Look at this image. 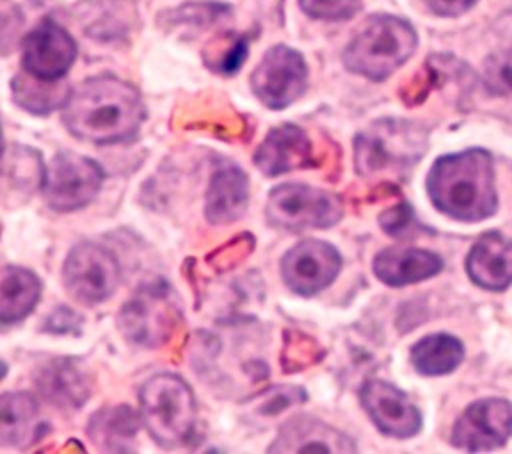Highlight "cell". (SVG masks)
Listing matches in <instances>:
<instances>
[{
  "mask_svg": "<svg viewBox=\"0 0 512 454\" xmlns=\"http://www.w3.org/2000/svg\"><path fill=\"white\" fill-rule=\"evenodd\" d=\"M298 2H300V8L310 18H318V20H348L362 6V0H298Z\"/></svg>",
  "mask_w": 512,
  "mask_h": 454,
  "instance_id": "cell-31",
  "label": "cell"
},
{
  "mask_svg": "<svg viewBox=\"0 0 512 454\" xmlns=\"http://www.w3.org/2000/svg\"><path fill=\"white\" fill-rule=\"evenodd\" d=\"M42 294L40 278L22 266H6L0 284V320L4 326L24 320Z\"/></svg>",
  "mask_w": 512,
  "mask_h": 454,
  "instance_id": "cell-23",
  "label": "cell"
},
{
  "mask_svg": "<svg viewBox=\"0 0 512 454\" xmlns=\"http://www.w3.org/2000/svg\"><path fill=\"white\" fill-rule=\"evenodd\" d=\"M358 398L380 434L406 440L420 432L422 414L418 406L392 382L370 378L360 386Z\"/></svg>",
  "mask_w": 512,
  "mask_h": 454,
  "instance_id": "cell-12",
  "label": "cell"
},
{
  "mask_svg": "<svg viewBox=\"0 0 512 454\" xmlns=\"http://www.w3.org/2000/svg\"><path fill=\"white\" fill-rule=\"evenodd\" d=\"M80 316L68 308V306H58L54 308L46 320H44V328L50 332V334H80Z\"/></svg>",
  "mask_w": 512,
  "mask_h": 454,
  "instance_id": "cell-33",
  "label": "cell"
},
{
  "mask_svg": "<svg viewBox=\"0 0 512 454\" xmlns=\"http://www.w3.org/2000/svg\"><path fill=\"white\" fill-rule=\"evenodd\" d=\"M478 0H426V6L438 16H460Z\"/></svg>",
  "mask_w": 512,
  "mask_h": 454,
  "instance_id": "cell-34",
  "label": "cell"
},
{
  "mask_svg": "<svg viewBox=\"0 0 512 454\" xmlns=\"http://www.w3.org/2000/svg\"><path fill=\"white\" fill-rule=\"evenodd\" d=\"M464 360V344L446 332L420 338L410 348V362L422 376H444L454 372Z\"/></svg>",
  "mask_w": 512,
  "mask_h": 454,
  "instance_id": "cell-24",
  "label": "cell"
},
{
  "mask_svg": "<svg viewBox=\"0 0 512 454\" xmlns=\"http://www.w3.org/2000/svg\"><path fill=\"white\" fill-rule=\"evenodd\" d=\"M444 268L442 258L436 252L424 248H400L390 246L380 250L372 260L374 276L392 288L416 284L440 274Z\"/></svg>",
  "mask_w": 512,
  "mask_h": 454,
  "instance_id": "cell-21",
  "label": "cell"
},
{
  "mask_svg": "<svg viewBox=\"0 0 512 454\" xmlns=\"http://www.w3.org/2000/svg\"><path fill=\"white\" fill-rule=\"evenodd\" d=\"M322 358H324V348L310 334L300 330L282 332L280 366L284 374L302 372L310 366H316Z\"/></svg>",
  "mask_w": 512,
  "mask_h": 454,
  "instance_id": "cell-27",
  "label": "cell"
},
{
  "mask_svg": "<svg viewBox=\"0 0 512 454\" xmlns=\"http://www.w3.org/2000/svg\"><path fill=\"white\" fill-rule=\"evenodd\" d=\"M50 430L38 400L28 392H4L0 398V440L6 448L26 450Z\"/></svg>",
  "mask_w": 512,
  "mask_h": 454,
  "instance_id": "cell-20",
  "label": "cell"
},
{
  "mask_svg": "<svg viewBox=\"0 0 512 454\" xmlns=\"http://www.w3.org/2000/svg\"><path fill=\"white\" fill-rule=\"evenodd\" d=\"M254 248H256L254 236L250 232H242V234H236L234 238H230L220 248L212 250L206 256V264H210V268L216 272H226V270H232L238 264H242L254 252Z\"/></svg>",
  "mask_w": 512,
  "mask_h": 454,
  "instance_id": "cell-29",
  "label": "cell"
},
{
  "mask_svg": "<svg viewBox=\"0 0 512 454\" xmlns=\"http://www.w3.org/2000/svg\"><path fill=\"white\" fill-rule=\"evenodd\" d=\"M116 324L126 342L148 350L160 348L182 324L178 294L164 280L146 282L122 304Z\"/></svg>",
  "mask_w": 512,
  "mask_h": 454,
  "instance_id": "cell-6",
  "label": "cell"
},
{
  "mask_svg": "<svg viewBox=\"0 0 512 454\" xmlns=\"http://www.w3.org/2000/svg\"><path fill=\"white\" fill-rule=\"evenodd\" d=\"M140 418L150 438L166 450L190 446L198 430V404L190 384L172 372L148 378L140 392Z\"/></svg>",
  "mask_w": 512,
  "mask_h": 454,
  "instance_id": "cell-4",
  "label": "cell"
},
{
  "mask_svg": "<svg viewBox=\"0 0 512 454\" xmlns=\"http://www.w3.org/2000/svg\"><path fill=\"white\" fill-rule=\"evenodd\" d=\"M250 202L248 174L234 162L220 160L208 180L204 216L212 226H228L240 220Z\"/></svg>",
  "mask_w": 512,
  "mask_h": 454,
  "instance_id": "cell-16",
  "label": "cell"
},
{
  "mask_svg": "<svg viewBox=\"0 0 512 454\" xmlns=\"http://www.w3.org/2000/svg\"><path fill=\"white\" fill-rule=\"evenodd\" d=\"M248 54V36L222 38L210 44L206 54V66L220 74H234Z\"/></svg>",
  "mask_w": 512,
  "mask_h": 454,
  "instance_id": "cell-28",
  "label": "cell"
},
{
  "mask_svg": "<svg viewBox=\"0 0 512 454\" xmlns=\"http://www.w3.org/2000/svg\"><path fill=\"white\" fill-rule=\"evenodd\" d=\"M470 280L484 290H504L512 284V238L490 230L484 232L466 256Z\"/></svg>",
  "mask_w": 512,
  "mask_h": 454,
  "instance_id": "cell-19",
  "label": "cell"
},
{
  "mask_svg": "<svg viewBox=\"0 0 512 454\" xmlns=\"http://www.w3.org/2000/svg\"><path fill=\"white\" fill-rule=\"evenodd\" d=\"M120 276L118 258L102 244L90 240L74 244L62 266L66 290L84 304L108 300L116 292Z\"/></svg>",
  "mask_w": 512,
  "mask_h": 454,
  "instance_id": "cell-9",
  "label": "cell"
},
{
  "mask_svg": "<svg viewBox=\"0 0 512 454\" xmlns=\"http://www.w3.org/2000/svg\"><path fill=\"white\" fill-rule=\"evenodd\" d=\"M14 102L32 114H48L68 100V88L62 80H42L28 72H20L12 80Z\"/></svg>",
  "mask_w": 512,
  "mask_h": 454,
  "instance_id": "cell-25",
  "label": "cell"
},
{
  "mask_svg": "<svg viewBox=\"0 0 512 454\" xmlns=\"http://www.w3.org/2000/svg\"><path fill=\"white\" fill-rule=\"evenodd\" d=\"M428 132L404 118H380L354 138V170L360 178L406 176L426 154Z\"/></svg>",
  "mask_w": 512,
  "mask_h": 454,
  "instance_id": "cell-3",
  "label": "cell"
},
{
  "mask_svg": "<svg viewBox=\"0 0 512 454\" xmlns=\"http://www.w3.org/2000/svg\"><path fill=\"white\" fill-rule=\"evenodd\" d=\"M142 418L126 404L106 406L90 416L86 434L104 452H134Z\"/></svg>",
  "mask_w": 512,
  "mask_h": 454,
  "instance_id": "cell-22",
  "label": "cell"
},
{
  "mask_svg": "<svg viewBox=\"0 0 512 454\" xmlns=\"http://www.w3.org/2000/svg\"><path fill=\"white\" fill-rule=\"evenodd\" d=\"M428 198L442 214L460 222H480L498 208L492 156L468 148L440 156L426 176Z\"/></svg>",
  "mask_w": 512,
  "mask_h": 454,
  "instance_id": "cell-2",
  "label": "cell"
},
{
  "mask_svg": "<svg viewBox=\"0 0 512 454\" xmlns=\"http://www.w3.org/2000/svg\"><path fill=\"white\" fill-rule=\"evenodd\" d=\"M254 164L264 176H280L300 168H312L314 154L308 134L296 124L272 128L254 152Z\"/></svg>",
  "mask_w": 512,
  "mask_h": 454,
  "instance_id": "cell-17",
  "label": "cell"
},
{
  "mask_svg": "<svg viewBox=\"0 0 512 454\" xmlns=\"http://www.w3.org/2000/svg\"><path fill=\"white\" fill-rule=\"evenodd\" d=\"M512 436V404L504 398L472 402L454 422L450 442L466 452L500 448Z\"/></svg>",
  "mask_w": 512,
  "mask_h": 454,
  "instance_id": "cell-13",
  "label": "cell"
},
{
  "mask_svg": "<svg viewBox=\"0 0 512 454\" xmlns=\"http://www.w3.org/2000/svg\"><path fill=\"white\" fill-rule=\"evenodd\" d=\"M308 66L304 56L286 46L268 48L252 72V92L270 110H282L294 104L306 90Z\"/></svg>",
  "mask_w": 512,
  "mask_h": 454,
  "instance_id": "cell-10",
  "label": "cell"
},
{
  "mask_svg": "<svg viewBox=\"0 0 512 454\" xmlns=\"http://www.w3.org/2000/svg\"><path fill=\"white\" fill-rule=\"evenodd\" d=\"M34 384L40 396L60 410L74 412L90 398V382L86 372L80 368L78 360L68 356L52 358L50 362L42 364L34 374Z\"/></svg>",
  "mask_w": 512,
  "mask_h": 454,
  "instance_id": "cell-18",
  "label": "cell"
},
{
  "mask_svg": "<svg viewBox=\"0 0 512 454\" xmlns=\"http://www.w3.org/2000/svg\"><path fill=\"white\" fill-rule=\"evenodd\" d=\"M356 444L342 430L318 420L314 416H294L286 420L276 438L270 442L268 452L292 454V452H324V454H350L356 452Z\"/></svg>",
  "mask_w": 512,
  "mask_h": 454,
  "instance_id": "cell-15",
  "label": "cell"
},
{
  "mask_svg": "<svg viewBox=\"0 0 512 454\" xmlns=\"http://www.w3.org/2000/svg\"><path fill=\"white\" fill-rule=\"evenodd\" d=\"M144 120L146 106L138 88L112 74L84 80L62 106L68 132L96 146L132 142Z\"/></svg>",
  "mask_w": 512,
  "mask_h": 454,
  "instance_id": "cell-1",
  "label": "cell"
},
{
  "mask_svg": "<svg viewBox=\"0 0 512 454\" xmlns=\"http://www.w3.org/2000/svg\"><path fill=\"white\" fill-rule=\"evenodd\" d=\"M104 184V168L82 154L58 152L46 166L42 196L54 212H76L96 200Z\"/></svg>",
  "mask_w": 512,
  "mask_h": 454,
  "instance_id": "cell-8",
  "label": "cell"
},
{
  "mask_svg": "<svg viewBox=\"0 0 512 454\" xmlns=\"http://www.w3.org/2000/svg\"><path fill=\"white\" fill-rule=\"evenodd\" d=\"M418 36L410 22L392 14L370 16L344 48V66L380 82L396 72L416 50Z\"/></svg>",
  "mask_w": 512,
  "mask_h": 454,
  "instance_id": "cell-5",
  "label": "cell"
},
{
  "mask_svg": "<svg viewBox=\"0 0 512 454\" xmlns=\"http://www.w3.org/2000/svg\"><path fill=\"white\" fill-rule=\"evenodd\" d=\"M414 210L410 206V202H398L390 208H386L384 212H380L378 216V224L382 228V232H386L392 238H402L410 232V228L414 226Z\"/></svg>",
  "mask_w": 512,
  "mask_h": 454,
  "instance_id": "cell-32",
  "label": "cell"
},
{
  "mask_svg": "<svg viewBox=\"0 0 512 454\" xmlns=\"http://www.w3.org/2000/svg\"><path fill=\"white\" fill-rule=\"evenodd\" d=\"M46 164L38 150L20 144H6L4 152V178L10 188L18 192H34L42 188Z\"/></svg>",
  "mask_w": 512,
  "mask_h": 454,
  "instance_id": "cell-26",
  "label": "cell"
},
{
  "mask_svg": "<svg viewBox=\"0 0 512 454\" xmlns=\"http://www.w3.org/2000/svg\"><path fill=\"white\" fill-rule=\"evenodd\" d=\"M76 54L74 38L60 24L44 18L22 40V70L42 80H62Z\"/></svg>",
  "mask_w": 512,
  "mask_h": 454,
  "instance_id": "cell-14",
  "label": "cell"
},
{
  "mask_svg": "<svg viewBox=\"0 0 512 454\" xmlns=\"http://www.w3.org/2000/svg\"><path fill=\"white\" fill-rule=\"evenodd\" d=\"M306 402V390L300 386H272L254 398V412L274 416L290 406Z\"/></svg>",
  "mask_w": 512,
  "mask_h": 454,
  "instance_id": "cell-30",
  "label": "cell"
},
{
  "mask_svg": "<svg viewBox=\"0 0 512 454\" xmlns=\"http://www.w3.org/2000/svg\"><path fill=\"white\" fill-rule=\"evenodd\" d=\"M338 248L320 238H304L280 258V276L288 290L310 298L326 290L340 274Z\"/></svg>",
  "mask_w": 512,
  "mask_h": 454,
  "instance_id": "cell-11",
  "label": "cell"
},
{
  "mask_svg": "<svg viewBox=\"0 0 512 454\" xmlns=\"http://www.w3.org/2000/svg\"><path fill=\"white\" fill-rule=\"evenodd\" d=\"M496 70H498V76L500 80L512 88V52H506L500 56L498 64H496Z\"/></svg>",
  "mask_w": 512,
  "mask_h": 454,
  "instance_id": "cell-35",
  "label": "cell"
},
{
  "mask_svg": "<svg viewBox=\"0 0 512 454\" xmlns=\"http://www.w3.org/2000/svg\"><path fill=\"white\" fill-rule=\"evenodd\" d=\"M264 214L278 230H326L342 220L344 204L334 192L304 182H284L268 192Z\"/></svg>",
  "mask_w": 512,
  "mask_h": 454,
  "instance_id": "cell-7",
  "label": "cell"
}]
</instances>
